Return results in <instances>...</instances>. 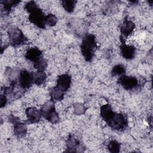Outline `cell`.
<instances>
[{
    "label": "cell",
    "mask_w": 153,
    "mask_h": 153,
    "mask_svg": "<svg viewBox=\"0 0 153 153\" xmlns=\"http://www.w3.org/2000/svg\"><path fill=\"white\" fill-rule=\"evenodd\" d=\"M96 48L95 36L92 34L87 35L82 39L81 45V51L86 61H90L93 57Z\"/></svg>",
    "instance_id": "1"
},
{
    "label": "cell",
    "mask_w": 153,
    "mask_h": 153,
    "mask_svg": "<svg viewBox=\"0 0 153 153\" xmlns=\"http://www.w3.org/2000/svg\"><path fill=\"white\" fill-rule=\"evenodd\" d=\"M40 111L42 116L52 124H56L59 122V117L56 111L53 101L50 100L45 103Z\"/></svg>",
    "instance_id": "2"
},
{
    "label": "cell",
    "mask_w": 153,
    "mask_h": 153,
    "mask_svg": "<svg viewBox=\"0 0 153 153\" xmlns=\"http://www.w3.org/2000/svg\"><path fill=\"white\" fill-rule=\"evenodd\" d=\"M8 37L11 44L15 47L21 45L27 41L22 30L17 27H13L9 30Z\"/></svg>",
    "instance_id": "3"
},
{
    "label": "cell",
    "mask_w": 153,
    "mask_h": 153,
    "mask_svg": "<svg viewBox=\"0 0 153 153\" xmlns=\"http://www.w3.org/2000/svg\"><path fill=\"white\" fill-rule=\"evenodd\" d=\"M45 16L39 7L31 12L29 16V19L31 23L41 29H44L45 26Z\"/></svg>",
    "instance_id": "4"
},
{
    "label": "cell",
    "mask_w": 153,
    "mask_h": 153,
    "mask_svg": "<svg viewBox=\"0 0 153 153\" xmlns=\"http://www.w3.org/2000/svg\"><path fill=\"white\" fill-rule=\"evenodd\" d=\"M114 130H119L124 128L127 125V119L122 114H115L107 123Z\"/></svg>",
    "instance_id": "5"
},
{
    "label": "cell",
    "mask_w": 153,
    "mask_h": 153,
    "mask_svg": "<svg viewBox=\"0 0 153 153\" xmlns=\"http://www.w3.org/2000/svg\"><path fill=\"white\" fill-rule=\"evenodd\" d=\"M19 85L23 89H26L30 87L33 82V74L27 71L21 70L19 76Z\"/></svg>",
    "instance_id": "6"
},
{
    "label": "cell",
    "mask_w": 153,
    "mask_h": 153,
    "mask_svg": "<svg viewBox=\"0 0 153 153\" xmlns=\"http://www.w3.org/2000/svg\"><path fill=\"white\" fill-rule=\"evenodd\" d=\"M120 84L126 90H131L138 85V80L135 76L123 75L118 80Z\"/></svg>",
    "instance_id": "7"
},
{
    "label": "cell",
    "mask_w": 153,
    "mask_h": 153,
    "mask_svg": "<svg viewBox=\"0 0 153 153\" xmlns=\"http://www.w3.org/2000/svg\"><path fill=\"white\" fill-rule=\"evenodd\" d=\"M25 113L27 118V121L29 124L36 123L38 122L42 116L41 111L34 107L27 108L26 109Z\"/></svg>",
    "instance_id": "8"
},
{
    "label": "cell",
    "mask_w": 153,
    "mask_h": 153,
    "mask_svg": "<svg viewBox=\"0 0 153 153\" xmlns=\"http://www.w3.org/2000/svg\"><path fill=\"white\" fill-rule=\"evenodd\" d=\"M71 84V77L68 74H63L58 76L56 87L64 92L69 88Z\"/></svg>",
    "instance_id": "9"
},
{
    "label": "cell",
    "mask_w": 153,
    "mask_h": 153,
    "mask_svg": "<svg viewBox=\"0 0 153 153\" xmlns=\"http://www.w3.org/2000/svg\"><path fill=\"white\" fill-rule=\"evenodd\" d=\"M121 53L124 58L127 60H131L134 57L136 48L130 45L123 44L120 47Z\"/></svg>",
    "instance_id": "10"
},
{
    "label": "cell",
    "mask_w": 153,
    "mask_h": 153,
    "mask_svg": "<svg viewBox=\"0 0 153 153\" xmlns=\"http://www.w3.org/2000/svg\"><path fill=\"white\" fill-rule=\"evenodd\" d=\"M134 28V23L132 21L126 19L123 24L121 25V32L123 36L127 37L133 32Z\"/></svg>",
    "instance_id": "11"
},
{
    "label": "cell",
    "mask_w": 153,
    "mask_h": 153,
    "mask_svg": "<svg viewBox=\"0 0 153 153\" xmlns=\"http://www.w3.org/2000/svg\"><path fill=\"white\" fill-rule=\"evenodd\" d=\"M42 57V52L36 47L30 48L25 54V57L29 61L32 62L33 63L36 62L40 58Z\"/></svg>",
    "instance_id": "12"
},
{
    "label": "cell",
    "mask_w": 153,
    "mask_h": 153,
    "mask_svg": "<svg viewBox=\"0 0 153 153\" xmlns=\"http://www.w3.org/2000/svg\"><path fill=\"white\" fill-rule=\"evenodd\" d=\"M115 112L113 111L111 106L109 104H105L100 108V116L107 123L111 120L114 115Z\"/></svg>",
    "instance_id": "13"
},
{
    "label": "cell",
    "mask_w": 153,
    "mask_h": 153,
    "mask_svg": "<svg viewBox=\"0 0 153 153\" xmlns=\"http://www.w3.org/2000/svg\"><path fill=\"white\" fill-rule=\"evenodd\" d=\"M20 70L17 68H7L5 71V75L7 79L13 82H16V80L19 79Z\"/></svg>",
    "instance_id": "14"
},
{
    "label": "cell",
    "mask_w": 153,
    "mask_h": 153,
    "mask_svg": "<svg viewBox=\"0 0 153 153\" xmlns=\"http://www.w3.org/2000/svg\"><path fill=\"white\" fill-rule=\"evenodd\" d=\"M14 134L20 137L25 136L27 133V127L25 124L19 121L14 123Z\"/></svg>",
    "instance_id": "15"
},
{
    "label": "cell",
    "mask_w": 153,
    "mask_h": 153,
    "mask_svg": "<svg viewBox=\"0 0 153 153\" xmlns=\"http://www.w3.org/2000/svg\"><path fill=\"white\" fill-rule=\"evenodd\" d=\"M20 1L14 0H5L1 2V14H8L11 8L19 4Z\"/></svg>",
    "instance_id": "16"
},
{
    "label": "cell",
    "mask_w": 153,
    "mask_h": 153,
    "mask_svg": "<svg viewBox=\"0 0 153 153\" xmlns=\"http://www.w3.org/2000/svg\"><path fill=\"white\" fill-rule=\"evenodd\" d=\"M80 145L79 141L75 137L71 136L69 137L67 141V151L76 152L77 149H79Z\"/></svg>",
    "instance_id": "17"
},
{
    "label": "cell",
    "mask_w": 153,
    "mask_h": 153,
    "mask_svg": "<svg viewBox=\"0 0 153 153\" xmlns=\"http://www.w3.org/2000/svg\"><path fill=\"white\" fill-rule=\"evenodd\" d=\"M50 96L51 101L53 102L56 101H60L63 99L64 93L63 91L60 90L58 87H54L51 89L50 91Z\"/></svg>",
    "instance_id": "18"
},
{
    "label": "cell",
    "mask_w": 153,
    "mask_h": 153,
    "mask_svg": "<svg viewBox=\"0 0 153 153\" xmlns=\"http://www.w3.org/2000/svg\"><path fill=\"white\" fill-rule=\"evenodd\" d=\"M46 78V74L44 72L37 71L33 74V82L37 85H40L45 81Z\"/></svg>",
    "instance_id": "19"
},
{
    "label": "cell",
    "mask_w": 153,
    "mask_h": 153,
    "mask_svg": "<svg viewBox=\"0 0 153 153\" xmlns=\"http://www.w3.org/2000/svg\"><path fill=\"white\" fill-rule=\"evenodd\" d=\"M47 61L45 59L42 57L36 62L33 63V67L39 72H44L45 69L47 66Z\"/></svg>",
    "instance_id": "20"
},
{
    "label": "cell",
    "mask_w": 153,
    "mask_h": 153,
    "mask_svg": "<svg viewBox=\"0 0 153 153\" xmlns=\"http://www.w3.org/2000/svg\"><path fill=\"white\" fill-rule=\"evenodd\" d=\"M76 1L74 0H65L62 1V5L64 9L68 13H71L74 11Z\"/></svg>",
    "instance_id": "21"
},
{
    "label": "cell",
    "mask_w": 153,
    "mask_h": 153,
    "mask_svg": "<svg viewBox=\"0 0 153 153\" xmlns=\"http://www.w3.org/2000/svg\"><path fill=\"white\" fill-rule=\"evenodd\" d=\"M108 149L112 153L119 152L120 150V144L117 140H112L108 145Z\"/></svg>",
    "instance_id": "22"
},
{
    "label": "cell",
    "mask_w": 153,
    "mask_h": 153,
    "mask_svg": "<svg viewBox=\"0 0 153 153\" xmlns=\"http://www.w3.org/2000/svg\"><path fill=\"white\" fill-rule=\"evenodd\" d=\"M126 69L122 65H117L115 66L112 70V75L113 76H122L124 74Z\"/></svg>",
    "instance_id": "23"
},
{
    "label": "cell",
    "mask_w": 153,
    "mask_h": 153,
    "mask_svg": "<svg viewBox=\"0 0 153 153\" xmlns=\"http://www.w3.org/2000/svg\"><path fill=\"white\" fill-rule=\"evenodd\" d=\"M86 108L85 106L81 103H76L74 106V111L76 115H80L85 113Z\"/></svg>",
    "instance_id": "24"
},
{
    "label": "cell",
    "mask_w": 153,
    "mask_h": 153,
    "mask_svg": "<svg viewBox=\"0 0 153 153\" xmlns=\"http://www.w3.org/2000/svg\"><path fill=\"white\" fill-rule=\"evenodd\" d=\"M45 25H47L50 26H53L57 23V19L54 15L52 14H49L45 16Z\"/></svg>",
    "instance_id": "25"
},
{
    "label": "cell",
    "mask_w": 153,
    "mask_h": 153,
    "mask_svg": "<svg viewBox=\"0 0 153 153\" xmlns=\"http://www.w3.org/2000/svg\"><path fill=\"white\" fill-rule=\"evenodd\" d=\"M39 7L37 5V4H36L35 2L31 1H29L28 2L26 3V5H25V8L26 9V10L28 11V13H30L31 12H32L33 11H34L35 10L37 9Z\"/></svg>",
    "instance_id": "26"
},
{
    "label": "cell",
    "mask_w": 153,
    "mask_h": 153,
    "mask_svg": "<svg viewBox=\"0 0 153 153\" xmlns=\"http://www.w3.org/2000/svg\"><path fill=\"white\" fill-rule=\"evenodd\" d=\"M0 103H1V108L4 107L7 102V97L5 96V94H1V98H0Z\"/></svg>",
    "instance_id": "27"
}]
</instances>
